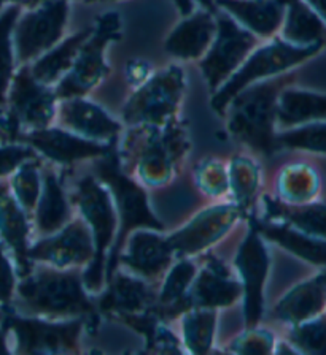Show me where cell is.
I'll return each mask as SVG.
<instances>
[{
  "mask_svg": "<svg viewBox=\"0 0 326 355\" xmlns=\"http://www.w3.org/2000/svg\"><path fill=\"white\" fill-rule=\"evenodd\" d=\"M217 33L206 55L199 60L209 91L215 94L245 62L261 40L226 13L215 10Z\"/></svg>",
  "mask_w": 326,
  "mask_h": 355,
  "instance_id": "11",
  "label": "cell"
},
{
  "mask_svg": "<svg viewBox=\"0 0 326 355\" xmlns=\"http://www.w3.org/2000/svg\"><path fill=\"white\" fill-rule=\"evenodd\" d=\"M325 46L322 44L296 46V44L282 40L279 35L264 43H259L248 55L245 62L239 67V70L217 92L212 94L210 105H212L215 113L223 116L231 100L245 87L253 85V83L288 73V71L309 62L311 59L317 58Z\"/></svg>",
  "mask_w": 326,
  "mask_h": 355,
  "instance_id": "6",
  "label": "cell"
},
{
  "mask_svg": "<svg viewBox=\"0 0 326 355\" xmlns=\"http://www.w3.org/2000/svg\"><path fill=\"white\" fill-rule=\"evenodd\" d=\"M275 336L269 330L245 329L241 336L229 344V352L233 354H274Z\"/></svg>",
  "mask_w": 326,
  "mask_h": 355,
  "instance_id": "40",
  "label": "cell"
},
{
  "mask_svg": "<svg viewBox=\"0 0 326 355\" xmlns=\"http://www.w3.org/2000/svg\"><path fill=\"white\" fill-rule=\"evenodd\" d=\"M326 121V94L300 89L293 85L280 92L277 100V129Z\"/></svg>",
  "mask_w": 326,
  "mask_h": 355,
  "instance_id": "29",
  "label": "cell"
},
{
  "mask_svg": "<svg viewBox=\"0 0 326 355\" xmlns=\"http://www.w3.org/2000/svg\"><path fill=\"white\" fill-rule=\"evenodd\" d=\"M248 230L234 257V268L242 284L245 329L258 327L264 313V288H266L270 255L266 240L256 230L250 218Z\"/></svg>",
  "mask_w": 326,
  "mask_h": 355,
  "instance_id": "13",
  "label": "cell"
},
{
  "mask_svg": "<svg viewBox=\"0 0 326 355\" xmlns=\"http://www.w3.org/2000/svg\"><path fill=\"white\" fill-rule=\"evenodd\" d=\"M261 202L264 220L284 222L307 235L326 240V203L315 200L306 203H286L269 193L261 197Z\"/></svg>",
  "mask_w": 326,
  "mask_h": 355,
  "instance_id": "28",
  "label": "cell"
},
{
  "mask_svg": "<svg viewBox=\"0 0 326 355\" xmlns=\"http://www.w3.org/2000/svg\"><path fill=\"white\" fill-rule=\"evenodd\" d=\"M2 322L15 338V354H79L81 335L90 329V319H45L21 314L8 306H0Z\"/></svg>",
  "mask_w": 326,
  "mask_h": 355,
  "instance_id": "8",
  "label": "cell"
},
{
  "mask_svg": "<svg viewBox=\"0 0 326 355\" xmlns=\"http://www.w3.org/2000/svg\"><path fill=\"white\" fill-rule=\"evenodd\" d=\"M32 219L13 197L8 182H0V238L13 255L18 279L34 268L29 257Z\"/></svg>",
  "mask_w": 326,
  "mask_h": 355,
  "instance_id": "21",
  "label": "cell"
},
{
  "mask_svg": "<svg viewBox=\"0 0 326 355\" xmlns=\"http://www.w3.org/2000/svg\"><path fill=\"white\" fill-rule=\"evenodd\" d=\"M296 76L293 70L253 83L237 94L223 114L229 137L266 159L277 154V100L286 86L295 85Z\"/></svg>",
  "mask_w": 326,
  "mask_h": 355,
  "instance_id": "3",
  "label": "cell"
},
{
  "mask_svg": "<svg viewBox=\"0 0 326 355\" xmlns=\"http://www.w3.org/2000/svg\"><path fill=\"white\" fill-rule=\"evenodd\" d=\"M185 89L186 76L180 65L172 64L153 71L126 100L121 122L124 127H164L180 118Z\"/></svg>",
  "mask_w": 326,
  "mask_h": 355,
  "instance_id": "7",
  "label": "cell"
},
{
  "mask_svg": "<svg viewBox=\"0 0 326 355\" xmlns=\"http://www.w3.org/2000/svg\"><path fill=\"white\" fill-rule=\"evenodd\" d=\"M123 35L121 16L117 11H105L94 22L92 31L80 48L74 65L63 80L54 86L59 100L88 97L108 76L107 49Z\"/></svg>",
  "mask_w": 326,
  "mask_h": 355,
  "instance_id": "9",
  "label": "cell"
},
{
  "mask_svg": "<svg viewBox=\"0 0 326 355\" xmlns=\"http://www.w3.org/2000/svg\"><path fill=\"white\" fill-rule=\"evenodd\" d=\"M43 0H0V7H7V5H18L23 10L34 8L37 5H40Z\"/></svg>",
  "mask_w": 326,
  "mask_h": 355,
  "instance_id": "45",
  "label": "cell"
},
{
  "mask_svg": "<svg viewBox=\"0 0 326 355\" xmlns=\"http://www.w3.org/2000/svg\"><path fill=\"white\" fill-rule=\"evenodd\" d=\"M40 155L31 144L23 141L3 143L0 146V178L13 175L27 160L38 159Z\"/></svg>",
  "mask_w": 326,
  "mask_h": 355,
  "instance_id": "41",
  "label": "cell"
},
{
  "mask_svg": "<svg viewBox=\"0 0 326 355\" xmlns=\"http://www.w3.org/2000/svg\"><path fill=\"white\" fill-rule=\"evenodd\" d=\"M172 3L180 11L181 16L191 15L196 10V0H172Z\"/></svg>",
  "mask_w": 326,
  "mask_h": 355,
  "instance_id": "44",
  "label": "cell"
},
{
  "mask_svg": "<svg viewBox=\"0 0 326 355\" xmlns=\"http://www.w3.org/2000/svg\"><path fill=\"white\" fill-rule=\"evenodd\" d=\"M23 8L18 5H7L0 15V113L7 105V94L13 76L18 70L13 46V29Z\"/></svg>",
  "mask_w": 326,
  "mask_h": 355,
  "instance_id": "35",
  "label": "cell"
},
{
  "mask_svg": "<svg viewBox=\"0 0 326 355\" xmlns=\"http://www.w3.org/2000/svg\"><path fill=\"white\" fill-rule=\"evenodd\" d=\"M124 75H126V81H128L132 87L134 89L139 87L153 75L152 64H148L145 60H140V59L131 60V62H128V65H126Z\"/></svg>",
  "mask_w": 326,
  "mask_h": 355,
  "instance_id": "43",
  "label": "cell"
},
{
  "mask_svg": "<svg viewBox=\"0 0 326 355\" xmlns=\"http://www.w3.org/2000/svg\"><path fill=\"white\" fill-rule=\"evenodd\" d=\"M279 37L296 46L322 44L326 48V24L306 0H288Z\"/></svg>",
  "mask_w": 326,
  "mask_h": 355,
  "instance_id": "31",
  "label": "cell"
},
{
  "mask_svg": "<svg viewBox=\"0 0 326 355\" xmlns=\"http://www.w3.org/2000/svg\"><path fill=\"white\" fill-rule=\"evenodd\" d=\"M54 124L88 140L112 143L118 140L124 124L88 97H70L58 102Z\"/></svg>",
  "mask_w": 326,
  "mask_h": 355,
  "instance_id": "18",
  "label": "cell"
},
{
  "mask_svg": "<svg viewBox=\"0 0 326 355\" xmlns=\"http://www.w3.org/2000/svg\"><path fill=\"white\" fill-rule=\"evenodd\" d=\"M79 2H83V3H94V2H99V0H79Z\"/></svg>",
  "mask_w": 326,
  "mask_h": 355,
  "instance_id": "47",
  "label": "cell"
},
{
  "mask_svg": "<svg viewBox=\"0 0 326 355\" xmlns=\"http://www.w3.org/2000/svg\"><path fill=\"white\" fill-rule=\"evenodd\" d=\"M197 271L199 266L195 262V257L175 259L172 266L159 282L154 311L165 324L170 320L180 319L181 314L190 309L188 291H190Z\"/></svg>",
  "mask_w": 326,
  "mask_h": 355,
  "instance_id": "26",
  "label": "cell"
},
{
  "mask_svg": "<svg viewBox=\"0 0 326 355\" xmlns=\"http://www.w3.org/2000/svg\"><path fill=\"white\" fill-rule=\"evenodd\" d=\"M118 140L112 143L88 140L54 124L47 129L26 132L19 138V141L31 144L42 159L58 166H72L81 160L101 159L112 151Z\"/></svg>",
  "mask_w": 326,
  "mask_h": 355,
  "instance_id": "16",
  "label": "cell"
},
{
  "mask_svg": "<svg viewBox=\"0 0 326 355\" xmlns=\"http://www.w3.org/2000/svg\"><path fill=\"white\" fill-rule=\"evenodd\" d=\"M275 191L286 203L312 202L318 196L320 176L309 164H288L279 171Z\"/></svg>",
  "mask_w": 326,
  "mask_h": 355,
  "instance_id": "33",
  "label": "cell"
},
{
  "mask_svg": "<svg viewBox=\"0 0 326 355\" xmlns=\"http://www.w3.org/2000/svg\"><path fill=\"white\" fill-rule=\"evenodd\" d=\"M320 273H322V276H323V279H325V282H326V268H323L322 271H320Z\"/></svg>",
  "mask_w": 326,
  "mask_h": 355,
  "instance_id": "48",
  "label": "cell"
},
{
  "mask_svg": "<svg viewBox=\"0 0 326 355\" xmlns=\"http://www.w3.org/2000/svg\"><path fill=\"white\" fill-rule=\"evenodd\" d=\"M217 309L191 308L181 314V336L185 352L210 354L217 330Z\"/></svg>",
  "mask_w": 326,
  "mask_h": 355,
  "instance_id": "34",
  "label": "cell"
},
{
  "mask_svg": "<svg viewBox=\"0 0 326 355\" xmlns=\"http://www.w3.org/2000/svg\"><path fill=\"white\" fill-rule=\"evenodd\" d=\"M184 119L164 127H126L118 140V155L126 173L145 187L168 186L190 153Z\"/></svg>",
  "mask_w": 326,
  "mask_h": 355,
  "instance_id": "1",
  "label": "cell"
},
{
  "mask_svg": "<svg viewBox=\"0 0 326 355\" xmlns=\"http://www.w3.org/2000/svg\"><path fill=\"white\" fill-rule=\"evenodd\" d=\"M70 0H43L21 11L13 29L16 64L27 65L59 43L67 32Z\"/></svg>",
  "mask_w": 326,
  "mask_h": 355,
  "instance_id": "10",
  "label": "cell"
},
{
  "mask_svg": "<svg viewBox=\"0 0 326 355\" xmlns=\"http://www.w3.org/2000/svg\"><path fill=\"white\" fill-rule=\"evenodd\" d=\"M255 224L256 230L266 241L275 243L285 251L296 255L304 262L326 268V240L311 236L307 233L296 230L295 227L286 225L284 222H272L258 219L255 214L248 216Z\"/></svg>",
  "mask_w": 326,
  "mask_h": 355,
  "instance_id": "27",
  "label": "cell"
},
{
  "mask_svg": "<svg viewBox=\"0 0 326 355\" xmlns=\"http://www.w3.org/2000/svg\"><path fill=\"white\" fill-rule=\"evenodd\" d=\"M42 157L27 160V162H24L15 171L12 175V180L8 182L16 202L21 205V208L31 218L37 207V200L40 197L42 191Z\"/></svg>",
  "mask_w": 326,
  "mask_h": 355,
  "instance_id": "36",
  "label": "cell"
},
{
  "mask_svg": "<svg viewBox=\"0 0 326 355\" xmlns=\"http://www.w3.org/2000/svg\"><path fill=\"white\" fill-rule=\"evenodd\" d=\"M195 182L204 196L213 200H223L231 196L228 164L220 159H206L195 168Z\"/></svg>",
  "mask_w": 326,
  "mask_h": 355,
  "instance_id": "39",
  "label": "cell"
},
{
  "mask_svg": "<svg viewBox=\"0 0 326 355\" xmlns=\"http://www.w3.org/2000/svg\"><path fill=\"white\" fill-rule=\"evenodd\" d=\"M59 98L54 86L37 81L29 64L19 65L7 94L5 110L21 132L47 129L54 124Z\"/></svg>",
  "mask_w": 326,
  "mask_h": 355,
  "instance_id": "14",
  "label": "cell"
},
{
  "mask_svg": "<svg viewBox=\"0 0 326 355\" xmlns=\"http://www.w3.org/2000/svg\"><path fill=\"white\" fill-rule=\"evenodd\" d=\"M242 300V284L233 270L225 262L209 255L199 268L188 291V304L191 308L223 309L231 308Z\"/></svg>",
  "mask_w": 326,
  "mask_h": 355,
  "instance_id": "19",
  "label": "cell"
},
{
  "mask_svg": "<svg viewBox=\"0 0 326 355\" xmlns=\"http://www.w3.org/2000/svg\"><path fill=\"white\" fill-rule=\"evenodd\" d=\"M113 2H120V0H113Z\"/></svg>",
  "mask_w": 326,
  "mask_h": 355,
  "instance_id": "49",
  "label": "cell"
},
{
  "mask_svg": "<svg viewBox=\"0 0 326 355\" xmlns=\"http://www.w3.org/2000/svg\"><path fill=\"white\" fill-rule=\"evenodd\" d=\"M72 205L90 225L94 240V259L83 268V284L91 295H99L105 287L107 257L118 232V214L108 189L96 176L88 175L76 184L75 193L70 196Z\"/></svg>",
  "mask_w": 326,
  "mask_h": 355,
  "instance_id": "5",
  "label": "cell"
},
{
  "mask_svg": "<svg viewBox=\"0 0 326 355\" xmlns=\"http://www.w3.org/2000/svg\"><path fill=\"white\" fill-rule=\"evenodd\" d=\"M326 311V282L322 273L300 282L282 297L272 309L274 318L288 325L313 319Z\"/></svg>",
  "mask_w": 326,
  "mask_h": 355,
  "instance_id": "25",
  "label": "cell"
},
{
  "mask_svg": "<svg viewBox=\"0 0 326 355\" xmlns=\"http://www.w3.org/2000/svg\"><path fill=\"white\" fill-rule=\"evenodd\" d=\"M306 2L311 5V8L323 19V22L326 24V0H306Z\"/></svg>",
  "mask_w": 326,
  "mask_h": 355,
  "instance_id": "46",
  "label": "cell"
},
{
  "mask_svg": "<svg viewBox=\"0 0 326 355\" xmlns=\"http://www.w3.org/2000/svg\"><path fill=\"white\" fill-rule=\"evenodd\" d=\"M74 218L70 196L65 192L63 176H59L53 164L42 165V191L37 207L32 213V229L37 236H48L67 224Z\"/></svg>",
  "mask_w": 326,
  "mask_h": 355,
  "instance_id": "22",
  "label": "cell"
},
{
  "mask_svg": "<svg viewBox=\"0 0 326 355\" xmlns=\"http://www.w3.org/2000/svg\"><path fill=\"white\" fill-rule=\"evenodd\" d=\"M29 257L34 263H47L58 268H86L94 259L90 225L80 214L75 216L56 233L31 243Z\"/></svg>",
  "mask_w": 326,
  "mask_h": 355,
  "instance_id": "15",
  "label": "cell"
},
{
  "mask_svg": "<svg viewBox=\"0 0 326 355\" xmlns=\"http://www.w3.org/2000/svg\"><path fill=\"white\" fill-rule=\"evenodd\" d=\"M12 304L21 314L45 319L99 318L94 295L83 284V268L34 263L31 273L16 282Z\"/></svg>",
  "mask_w": 326,
  "mask_h": 355,
  "instance_id": "2",
  "label": "cell"
},
{
  "mask_svg": "<svg viewBox=\"0 0 326 355\" xmlns=\"http://www.w3.org/2000/svg\"><path fill=\"white\" fill-rule=\"evenodd\" d=\"M242 219L247 216L236 203L220 202L199 211L181 229L165 238L175 259L197 257L225 240Z\"/></svg>",
  "mask_w": 326,
  "mask_h": 355,
  "instance_id": "12",
  "label": "cell"
},
{
  "mask_svg": "<svg viewBox=\"0 0 326 355\" xmlns=\"http://www.w3.org/2000/svg\"><path fill=\"white\" fill-rule=\"evenodd\" d=\"M275 141H277L279 151L280 149H291V151L326 155V121L279 130L275 135Z\"/></svg>",
  "mask_w": 326,
  "mask_h": 355,
  "instance_id": "37",
  "label": "cell"
},
{
  "mask_svg": "<svg viewBox=\"0 0 326 355\" xmlns=\"http://www.w3.org/2000/svg\"><path fill=\"white\" fill-rule=\"evenodd\" d=\"M215 33L217 19L215 11L195 10L184 16L164 42V49L179 60H201L209 51Z\"/></svg>",
  "mask_w": 326,
  "mask_h": 355,
  "instance_id": "23",
  "label": "cell"
},
{
  "mask_svg": "<svg viewBox=\"0 0 326 355\" xmlns=\"http://www.w3.org/2000/svg\"><path fill=\"white\" fill-rule=\"evenodd\" d=\"M16 270L10 262L7 252L2 244H0V306H8L12 304L16 288Z\"/></svg>",
  "mask_w": 326,
  "mask_h": 355,
  "instance_id": "42",
  "label": "cell"
},
{
  "mask_svg": "<svg viewBox=\"0 0 326 355\" xmlns=\"http://www.w3.org/2000/svg\"><path fill=\"white\" fill-rule=\"evenodd\" d=\"M213 5L234 18L259 40L277 37L285 7L279 0H212Z\"/></svg>",
  "mask_w": 326,
  "mask_h": 355,
  "instance_id": "24",
  "label": "cell"
},
{
  "mask_svg": "<svg viewBox=\"0 0 326 355\" xmlns=\"http://www.w3.org/2000/svg\"><path fill=\"white\" fill-rule=\"evenodd\" d=\"M156 286V282L117 268L107 279L96 302L99 313H105L115 319L123 314H139L154 309L158 300Z\"/></svg>",
  "mask_w": 326,
  "mask_h": 355,
  "instance_id": "20",
  "label": "cell"
},
{
  "mask_svg": "<svg viewBox=\"0 0 326 355\" xmlns=\"http://www.w3.org/2000/svg\"><path fill=\"white\" fill-rule=\"evenodd\" d=\"M174 262L175 255L163 232L137 229L129 233L118 266L124 265L129 273L159 284Z\"/></svg>",
  "mask_w": 326,
  "mask_h": 355,
  "instance_id": "17",
  "label": "cell"
},
{
  "mask_svg": "<svg viewBox=\"0 0 326 355\" xmlns=\"http://www.w3.org/2000/svg\"><path fill=\"white\" fill-rule=\"evenodd\" d=\"M231 202L236 203L244 214L252 216L253 207L261 186V173L255 160L247 155H234L228 164Z\"/></svg>",
  "mask_w": 326,
  "mask_h": 355,
  "instance_id": "32",
  "label": "cell"
},
{
  "mask_svg": "<svg viewBox=\"0 0 326 355\" xmlns=\"http://www.w3.org/2000/svg\"><path fill=\"white\" fill-rule=\"evenodd\" d=\"M91 31L92 26L64 37L51 49H48L40 58H37L34 62H31L29 69L35 80L47 86H56L72 69L80 48L86 42V38L90 37Z\"/></svg>",
  "mask_w": 326,
  "mask_h": 355,
  "instance_id": "30",
  "label": "cell"
},
{
  "mask_svg": "<svg viewBox=\"0 0 326 355\" xmlns=\"http://www.w3.org/2000/svg\"><path fill=\"white\" fill-rule=\"evenodd\" d=\"M96 160V178L108 189L118 214L117 238H115L113 246L108 252L107 270H105V284H107L108 277L118 268L120 254L123 251L129 233L137 229H152L163 232L164 224L150 209L145 186H142L136 178L126 173L123 166H121L118 141L113 144L112 151L107 155Z\"/></svg>",
  "mask_w": 326,
  "mask_h": 355,
  "instance_id": "4",
  "label": "cell"
},
{
  "mask_svg": "<svg viewBox=\"0 0 326 355\" xmlns=\"http://www.w3.org/2000/svg\"><path fill=\"white\" fill-rule=\"evenodd\" d=\"M286 340L300 354L326 355V311L317 318L290 325Z\"/></svg>",
  "mask_w": 326,
  "mask_h": 355,
  "instance_id": "38",
  "label": "cell"
}]
</instances>
